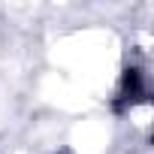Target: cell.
<instances>
[{
    "instance_id": "cell-1",
    "label": "cell",
    "mask_w": 154,
    "mask_h": 154,
    "mask_svg": "<svg viewBox=\"0 0 154 154\" xmlns=\"http://www.w3.org/2000/svg\"><path fill=\"white\" fill-rule=\"evenodd\" d=\"M145 94V85H142V69L139 66H127L124 75H121V103H115V109H124L127 103L139 100Z\"/></svg>"
}]
</instances>
